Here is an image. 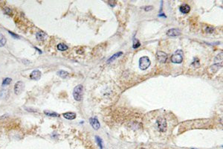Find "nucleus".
<instances>
[{"mask_svg": "<svg viewBox=\"0 0 223 149\" xmlns=\"http://www.w3.org/2000/svg\"><path fill=\"white\" fill-rule=\"evenodd\" d=\"M5 43H6V38L2 33H0V47L4 46L5 45Z\"/></svg>", "mask_w": 223, "mask_h": 149, "instance_id": "16", "label": "nucleus"}, {"mask_svg": "<svg viewBox=\"0 0 223 149\" xmlns=\"http://www.w3.org/2000/svg\"><path fill=\"white\" fill-rule=\"evenodd\" d=\"M24 88H25V84L24 83L20 80V81H17L15 85H14V92L16 95H20L24 90Z\"/></svg>", "mask_w": 223, "mask_h": 149, "instance_id": "4", "label": "nucleus"}, {"mask_svg": "<svg viewBox=\"0 0 223 149\" xmlns=\"http://www.w3.org/2000/svg\"><path fill=\"white\" fill-rule=\"evenodd\" d=\"M156 56H157V58L160 63H165L167 61V54L164 53V52H161V51L158 52Z\"/></svg>", "mask_w": 223, "mask_h": 149, "instance_id": "7", "label": "nucleus"}, {"mask_svg": "<svg viewBox=\"0 0 223 149\" xmlns=\"http://www.w3.org/2000/svg\"><path fill=\"white\" fill-rule=\"evenodd\" d=\"M213 31H214V29H213V28H207V31L209 32V33H212Z\"/></svg>", "mask_w": 223, "mask_h": 149, "instance_id": "23", "label": "nucleus"}, {"mask_svg": "<svg viewBox=\"0 0 223 149\" xmlns=\"http://www.w3.org/2000/svg\"><path fill=\"white\" fill-rule=\"evenodd\" d=\"M57 75H59L62 78H66L68 75V72L66 71H64V70H59L57 72Z\"/></svg>", "mask_w": 223, "mask_h": 149, "instance_id": "14", "label": "nucleus"}, {"mask_svg": "<svg viewBox=\"0 0 223 149\" xmlns=\"http://www.w3.org/2000/svg\"><path fill=\"white\" fill-rule=\"evenodd\" d=\"M157 124H158V127L160 130V131L161 132H164L167 129V122L166 120L164 119H158L157 120Z\"/></svg>", "mask_w": 223, "mask_h": 149, "instance_id": "5", "label": "nucleus"}, {"mask_svg": "<svg viewBox=\"0 0 223 149\" xmlns=\"http://www.w3.org/2000/svg\"><path fill=\"white\" fill-rule=\"evenodd\" d=\"M8 32H9V34H11V36H13V37L14 38H16V39H20V37H19L18 35H15L14 33H13V32H11V31H8Z\"/></svg>", "mask_w": 223, "mask_h": 149, "instance_id": "21", "label": "nucleus"}, {"mask_svg": "<svg viewBox=\"0 0 223 149\" xmlns=\"http://www.w3.org/2000/svg\"><path fill=\"white\" fill-rule=\"evenodd\" d=\"M192 149H194V148H192Z\"/></svg>", "mask_w": 223, "mask_h": 149, "instance_id": "25", "label": "nucleus"}, {"mask_svg": "<svg viewBox=\"0 0 223 149\" xmlns=\"http://www.w3.org/2000/svg\"><path fill=\"white\" fill-rule=\"evenodd\" d=\"M140 46H141V43H140L139 40H137V39H135V38H134L133 39V48H138V47H140Z\"/></svg>", "mask_w": 223, "mask_h": 149, "instance_id": "18", "label": "nucleus"}, {"mask_svg": "<svg viewBox=\"0 0 223 149\" xmlns=\"http://www.w3.org/2000/svg\"><path fill=\"white\" fill-rule=\"evenodd\" d=\"M44 113L48 116H51V117H59L60 115L57 113L55 112H52V111H49V110H44Z\"/></svg>", "mask_w": 223, "mask_h": 149, "instance_id": "15", "label": "nucleus"}, {"mask_svg": "<svg viewBox=\"0 0 223 149\" xmlns=\"http://www.w3.org/2000/svg\"><path fill=\"white\" fill-rule=\"evenodd\" d=\"M171 61L173 63H181L183 61L182 51H181V50L176 51L171 57Z\"/></svg>", "mask_w": 223, "mask_h": 149, "instance_id": "3", "label": "nucleus"}, {"mask_svg": "<svg viewBox=\"0 0 223 149\" xmlns=\"http://www.w3.org/2000/svg\"><path fill=\"white\" fill-rule=\"evenodd\" d=\"M89 122L91 124V125L95 130H98L100 128V122H98V120L95 118H90L89 119Z\"/></svg>", "mask_w": 223, "mask_h": 149, "instance_id": "8", "label": "nucleus"}, {"mask_svg": "<svg viewBox=\"0 0 223 149\" xmlns=\"http://www.w3.org/2000/svg\"><path fill=\"white\" fill-rule=\"evenodd\" d=\"M150 60L147 56H144L139 59V67L141 70H146L150 66Z\"/></svg>", "mask_w": 223, "mask_h": 149, "instance_id": "2", "label": "nucleus"}, {"mask_svg": "<svg viewBox=\"0 0 223 149\" xmlns=\"http://www.w3.org/2000/svg\"><path fill=\"white\" fill-rule=\"evenodd\" d=\"M57 48H58V50L63 52V51H66L68 49V46L64 43H60L57 45Z\"/></svg>", "mask_w": 223, "mask_h": 149, "instance_id": "17", "label": "nucleus"}, {"mask_svg": "<svg viewBox=\"0 0 223 149\" xmlns=\"http://www.w3.org/2000/svg\"><path fill=\"white\" fill-rule=\"evenodd\" d=\"M12 81V79L11 78H6L5 79H4L3 81H2V85L3 86H5V85H9L11 84V82Z\"/></svg>", "mask_w": 223, "mask_h": 149, "instance_id": "20", "label": "nucleus"}, {"mask_svg": "<svg viewBox=\"0 0 223 149\" xmlns=\"http://www.w3.org/2000/svg\"><path fill=\"white\" fill-rule=\"evenodd\" d=\"M5 13H8V14H10V12H11V10L10 8H5Z\"/></svg>", "mask_w": 223, "mask_h": 149, "instance_id": "22", "label": "nucleus"}, {"mask_svg": "<svg viewBox=\"0 0 223 149\" xmlns=\"http://www.w3.org/2000/svg\"><path fill=\"white\" fill-rule=\"evenodd\" d=\"M63 116L68 119V120H73L76 118V114L75 113H71V112H68V113H63Z\"/></svg>", "mask_w": 223, "mask_h": 149, "instance_id": "11", "label": "nucleus"}, {"mask_svg": "<svg viewBox=\"0 0 223 149\" xmlns=\"http://www.w3.org/2000/svg\"><path fill=\"white\" fill-rule=\"evenodd\" d=\"M167 35L169 37H178L181 35V31L177 28H171L168 30Z\"/></svg>", "mask_w": 223, "mask_h": 149, "instance_id": "9", "label": "nucleus"}, {"mask_svg": "<svg viewBox=\"0 0 223 149\" xmlns=\"http://www.w3.org/2000/svg\"><path fill=\"white\" fill-rule=\"evenodd\" d=\"M153 9V7H146L145 8V11H150V10H152Z\"/></svg>", "mask_w": 223, "mask_h": 149, "instance_id": "24", "label": "nucleus"}, {"mask_svg": "<svg viewBox=\"0 0 223 149\" xmlns=\"http://www.w3.org/2000/svg\"><path fill=\"white\" fill-rule=\"evenodd\" d=\"M95 139H96V142H98V145H99L100 148L103 149V142H102V139L99 137H98V136L95 137Z\"/></svg>", "mask_w": 223, "mask_h": 149, "instance_id": "19", "label": "nucleus"}, {"mask_svg": "<svg viewBox=\"0 0 223 149\" xmlns=\"http://www.w3.org/2000/svg\"><path fill=\"white\" fill-rule=\"evenodd\" d=\"M123 55V52H118V53H116V54H115V55H113L108 60H107V63H111L112 61H113V60H115L116 58H118V57H119L120 56H121Z\"/></svg>", "mask_w": 223, "mask_h": 149, "instance_id": "13", "label": "nucleus"}, {"mask_svg": "<svg viewBox=\"0 0 223 149\" xmlns=\"http://www.w3.org/2000/svg\"><path fill=\"white\" fill-rule=\"evenodd\" d=\"M45 36L46 35L45 34L43 31H39V32H37L36 33V39L38 40H40V41H42V40H43L45 39Z\"/></svg>", "mask_w": 223, "mask_h": 149, "instance_id": "12", "label": "nucleus"}, {"mask_svg": "<svg viewBox=\"0 0 223 149\" xmlns=\"http://www.w3.org/2000/svg\"><path fill=\"white\" fill-rule=\"evenodd\" d=\"M83 87L81 84L76 86L73 91V97L75 100L80 102L83 98Z\"/></svg>", "mask_w": 223, "mask_h": 149, "instance_id": "1", "label": "nucleus"}, {"mask_svg": "<svg viewBox=\"0 0 223 149\" xmlns=\"http://www.w3.org/2000/svg\"><path fill=\"white\" fill-rule=\"evenodd\" d=\"M41 75H42L41 72L38 69H36V70H33V72L30 74V78L32 80H38L40 79Z\"/></svg>", "mask_w": 223, "mask_h": 149, "instance_id": "6", "label": "nucleus"}, {"mask_svg": "<svg viewBox=\"0 0 223 149\" xmlns=\"http://www.w3.org/2000/svg\"><path fill=\"white\" fill-rule=\"evenodd\" d=\"M179 10H180V11L182 13H188L190 11V7L188 5H187V4L182 5L181 6H180Z\"/></svg>", "mask_w": 223, "mask_h": 149, "instance_id": "10", "label": "nucleus"}]
</instances>
